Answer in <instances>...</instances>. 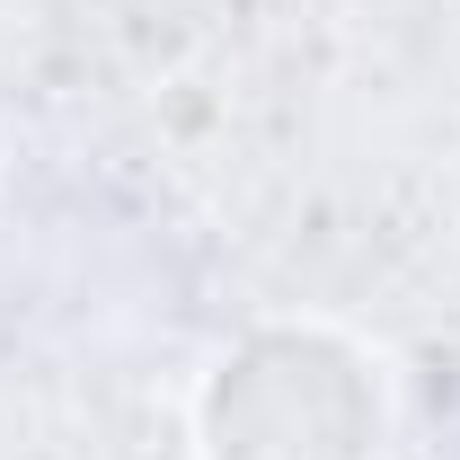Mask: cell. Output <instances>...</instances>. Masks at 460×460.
Returning <instances> with one entry per match:
<instances>
[{"mask_svg":"<svg viewBox=\"0 0 460 460\" xmlns=\"http://www.w3.org/2000/svg\"><path fill=\"white\" fill-rule=\"evenodd\" d=\"M399 399L363 337L266 319L195 381V460H390Z\"/></svg>","mask_w":460,"mask_h":460,"instance_id":"obj_1","label":"cell"}]
</instances>
